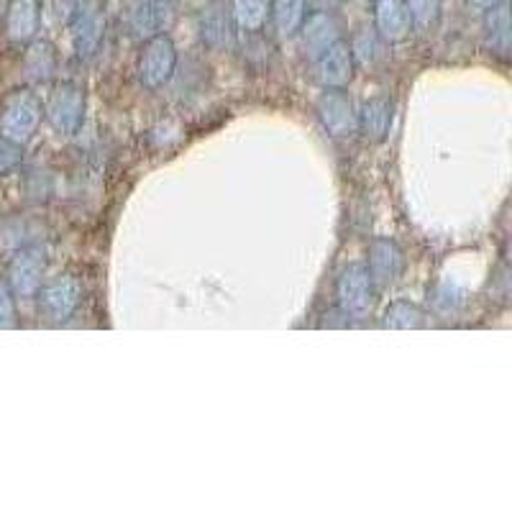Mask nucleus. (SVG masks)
I'll return each mask as SVG.
<instances>
[{"label":"nucleus","mask_w":512,"mask_h":512,"mask_svg":"<svg viewBox=\"0 0 512 512\" xmlns=\"http://www.w3.org/2000/svg\"><path fill=\"white\" fill-rule=\"evenodd\" d=\"M136 72H139V82L146 90L164 88L177 72L175 41L169 39L167 34H157L152 39H146L144 49L139 54Z\"/></svg>","instance_id":"3"},{"label":"nucleus","mask_w":512,"mask_h":512,"mask_svg":"<svg viewBox=\"0 0 512 512\" xmlns=\"http://www.w3.org/2000/svg\"><path fill=\"white\" fill-rule=\"evenodd\" d=\"M349 47L356 64H374L379 59V54H382V39L374 31V26H364V29L356 31Z\"/></svg>","instance_id":"22"},{"label":"nucleus","mask_w":512,"mask_h":512,"mask_svg":"<svg viewBox=\"0 0 512 512\" xmlns=\"http://www.w3.org/2000/svg\"><path fill=\"white\" fill-rule=\"evenodd\" d=\"M44 116L59 136L77 134L85 118V90L72 80L57 82L44 105Z\"/></svg>","instance_id":"2"},{"label":"nucleus","mask_w":512,"mask_h":512,"mask_svg":"<svg viewBox=\"0 0 512 512\" xmlns=\"http://www.w3.org/2000/svg\"><path fill=\"white\" fill-rule=\"evenodd\" d=\"M484 41H487V49L495 57L507 59L510 57L512 36H510V11H507V0L500 6L489 8L487 16H484Z\"/></svg>","instance_id":"17"},{"label":"nucleus","mask_w":512,"mask_h":512,"mask_svg":"<svg viewBox=\"0 0 512 512\" xmlns=\"http://www.w3.org/2000/svg\"><path fill=\"white\" fill-rule=\"evenodd\" d=\"M26 192H29V198L34 200H44L52 192V185H49V177L41 180L39 172H31L29 180H26Z\"/></svg>","instance_id":"26"},{"label":"nucleus","mask_w":512,"mask_h":512,"mask_svg":"<svg viewBox=\"0 0 512 512\" xmlns=\"http://www.w3.org/2000/svg\"><path fill=\"white\" fill-rule=\"evenodd\" d=\"M67 26H70V39L77 57L80 59L93 57V54L98 52L100 41H103V29H105V16H103L100 0H77Z\"/></svg>","instance_id":"4"},{"label":"nucleus","mask_w":512,"mask_h":512,"mask_svg":"<svg viewBox=\"0 0 512 512\" xmlns=\"http://www.w3.org/2000/svg\"><path fill=\"white\" fill-rule=\"evenodd\" d=\"M297 31H300V44H303L305 54L315 59L341 39V21L333 11L320 8V11L308 13Z\"/></svg>","instance_id":"11"},{"label":"nucleus","mask_w":512,"mask_h":512,"mask_svg":"<svg viewBox=\"0 0 512 512\" xmlns=\"http://www.w3.org/2000/svg\"><path fill=\"white\" fill-rule=\"evenodd\" d=\"M57 70V49L47 39L29 41L24 57V72L31 82H47Z\"/></svg>","instance_id":"18"},{"label":"nucleus","mask_w":512,"mask_h":512,"mask_svg":"<svg viewBox=\"0 0 512 512\" xmlns=\"http://www.w3.org/2000/svg\"><path fill=\"white\" fill-rule=\"evenodd\" d=\"M44 272H47V249L41 244L21 246L8 262V287L18 297H36Z\"/></svg>","instance_id":"5"},{"label":"nucleus","mask_w":512,"mask_h":512,"mask_svg":"<svg viewBox=\"0 0 512 512\" xmlns=\"http://www.w3.org/2000/svg\"><path fill=\"white\" fill-rule=\"evenodd\" d=\"M233 13V21L241 31H262L269 21L272 0H231L228 3Z\"/></svg>","instance_id":"20"},{"label":"nucleus","mask_w":512,"mask_h":512,"mask_svg":"<svg viewBox=\"0 0 512 512\" xmlns=\"http://www.w3.org/2000/svg\"><path fill=\"white\" fill-rule=\"evenodd\" d=\"M364 267L372 277L374 290H382V287H390L392 282H397L402 267H405V259H402V251L395 241L377 239L369 246V259Z\"/></svg>","instance_id":"13"},{"label":"nucleus","mask_w":512,"mask_h":512,"mask_svg":"<svg viewBox=\"0 0 512 512\" xmlns=\"http://www.w3.org/2000/svg\"><path fill=\"white\" fill-rule=\"evenodd\" d=\"M36 297H39V310L44 318L52 323H64L80 305L82 285L72 274H59L57 280L41 285Z\"/></svg>","instance_id":"8"},{"label":"nucleus","mask_w":512,"mask_h":512,"mask_svg":"<svg viewBox=\"0 0 512 512\" xmlns=\"http://www.w3.org/2000/svg\"><path fill=\"white\" fill-rule=\"evenodd\" d=\"M198 31H200V41H203L208 49H213V52H226V49H233L236 47V39H239V26H236V21H233L231 6L223 3V0L208 3V6L200 11Z\"/></svg>","instance_id":"7"},{"label":"nucleus","mask_w":512,"mask_h":512,"mask_svg":"<svg viewBox=\"0 0 512 512\" xmlns=\"http://www.w3.org/2000/svg\"><path fill=\"white\" fill-rule=\"evenodd\" d=\"M336 300L346 315H361L374 300V285L364 264H351L336 280Z\"/></svg>","instance_id":"10"},{"label":"nucleus","mask_w":512,"mask_h":512,"mask_svg":"<svg viewBox=\"0 0 512 512\" xmlns=\"http://www.w3.org/2000/svg\"><path fill=\"white\" fill-rule=\"evenodd\" d=\"M41 118H44V105L34 90H11L0 103V134L16 144H26L34 139Z\"/></svg>","instance_id":"1"},{"label":"nucleus","mask_w":512,"mask_h":512,"mask_svg":"<svg viewBox=\"0 0 512 512\" xmlns=\"http://www.w3.org/2000/svg\"><path fill=\"white\" fill-rule=\"evenodd\" d=\"M305 16H308V0H272L269 21L274 24L277 34H297V29H300Z\"/></svg>","instance_id":"19"},{"label":"nucleus","mask_w":512,"mask_h":512,"mask_svg":"<svg viewBox=\"0 0 512 512\" xmlns=\"http://www.w3.org/2000/svg\"><path fill=\"white\" fill-rule=\"evenodd\" d=\"M354 70V54H351L349 41L344 39H338L326 52L315 57V75L323 88H346L354 77Z\"/></svg>","instance_id":"12"},{"label":"nucleus","mask_w":512,"mask_h":512,"mask_svg":"<svg viewBox=\"0 0 512 512\" xmlns=\"http://www.w3.org/2000/svg\"><path fill=\"white\" fill-rule=\"evenodd\" d=\"M21 162H24V144H16L0 134V177L21 167Z\"/></svg>","instance_id":"24"},{"label":"nucleus","mask_w":512,"mask_h":512,"mask_svg":"<svg viewBox=\"0 0 512 512\" xmlns=\"http://www.w3.org/2000/svg\"><path fill=\"white\" fill-rule=\"evenodd\" d=\"M172 13H175L172 0H134L128 8L126 26L134 39L146 41L157 34H164V29L172 21Z\"/></svg>","instance_id":"9"},{"label":"nucleus","mask_w":512,"mask_h":512,"mask_svg":"<svg viewBox=\"0 0 512 512\" xmlns=\"http://www.w3.org/2000/svg\"><path fill=\"white\" fill-rule=\"evenodd\" d=\"M392 118H395V105L390 98L377 95V98L367 100L361 105V111H356V123L359 131L367 136L369 141H384L392 128Z\"/></svg>","instance_id":"16"},{"label":"nucleus","mask_w":512,"mask_h":512,"mask_svg":"<svg viewBox=\"0 0 512 512\" xmlns=\"http://www.w3.org/2000/svg\"><path fill=\"white\" fill-rule=\"evenodd\" d=\"M44 16V0H11L6 13V34L13 44H29L36 39Z\"/></svg>","instance_id":"14"},{"label":"nucleus","mask_w":512,"mask_h":512,"mask_svg":"<svg viewBox=\"0 0 512 512\" xmlns=\"http://www.w3.org/2000/svg\"><path fill=\"white\" fill-rule=\"evenodd\" d=\"M320 123L326 128L333 139H349L359 131L356 123V108L351 103L349 93L344 88H326L315 105Z\"/></svg>","instance_id":"6"},{"label":"nucleus","mask_w":512,"mask_h":512,"mask_svg":"<svg viewBox=\"0 0 512 512\" xmlns=\"http://www.w3.org/2000/svg\"><path fill=\"white\" fill-rule=\"evenodd\" d=\"M374 31L382 41H397L408 39L410 16L405 8V0H374Z\"/></svg>","instance_id":"15"},{"label":"nucleus","mask_w":512,"mask_h":512,"mask_svg":"<svg viewBox=\"0 0 512 512\" xmlns=\"http://www.w3.org/2000/svg\"><path fill=\"white\" fill-rule=\"evenodd\" d=\"M474 8H479V11H489V8L500 6V3H505V0H469Z\"/></svg>","instance_id":"27"},{"label":"nucleus","mask_w":512,"mask_h":512,"mask_svg":"<svg viewBox=\"0 0 512 512\" xmlns=\"http://www.w3.org/2000/svg\"><path fill=\"white\" fill-rule=\"evenodd\" d=\"M16 323V305L8 282L0 280V328H11Z\"/></svg>","instance_id":"25"},{"label":"nucleus","mask_w":512,"mask_h":512,"mask_svg":"<svg viewBox=\"0 0 512 512\" xmlns=\"http://www.w3.org/2000/svg\"><path fill=\"white\" fill-rule=\"evenodd\" d=\"M410 16V29L418 34H431L441 21V0H405Z\"/></svg>","instance_id":"21"},{"label":"nucleus","mask_w":512,"mask_h":512,"mask_svg":"<svg viewBox=\"0 0 512 512\" xmlns=\"http://www.w3.org/2000/svg\"><path fill=\"white\" fill-rule=\"evenodd\" d=\"M420 323H423V313L413 303H405V300L392 303L384 313V326L390 328H418Z\"/></svg>","instance_id":"23"}]
</instances>
